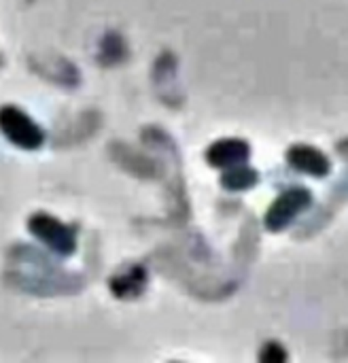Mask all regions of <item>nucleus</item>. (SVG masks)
I'll list each match as a JSON object with an SVG mask.
<instances>
[{"instance_id":"9d476101","label":"nucleus","mask_w":348,"mask_h":363,"mask_svg":"<svg viewBox=\"0 0 348 363\" xmlns=\"http://www.w3.org/2000/svg\"><path fill=\"white\" fill-rule=\"evenodd\" d=\"M257 181H259L257 170L251 166H245V164L230 166L228 172L221 177V185L230 191H247V189L255 187Z\"/></svg>"},{"instance_id":"ddd939ff","label":"nucleus","mask_w":348,"mask_h":363,"mask_svg":"<svg viewBox=\"0 0 348 363\" xmlns=\"http://www.w3.org/2000/svg\"><path fill=\"white\" fill-rule=\"evenodd\" d=\"M0 64H2V60H0Z\"/></svg>"},{"instance_id":"f03ea898","label":"nucleus","mask_w":348,"mask_h":363,"mask_svg":"<svg viewBox=\"0 0 348 363\" xmlns=\"http://www.w3.org/2000/svg\"><path fill=\"white\" fill-rule=\"evenodd\" d=\"M0 132L11 145L23 151H34L45 143V132L40 125L13 104L0 106Z\"/></svg>"},{"instance_id":"1a4fd4ad","label":"nucleus","mask_w":348,"mask_h":363,"mask_svg":"<svg viewBox=\"0 0 348 363\" xmlns=\"http://www.w3.org/2000/svg\"><path fill=\"white\" fill-rule=\"evenodd\" d=\"M111 155L117 164H121L123 170L136 174V177H145V179H151L155 177L157 172V164L149 157H142L136 149L128 147V145H121V143H115L111 147Z\"/></svg>"},{"instance_id":"423d86ee","label":"nucleus","mask_w":348,"mask_h":363,"mask_svg":"<svg viewBox=\"0 0 348 363\" xmlns=\"http://www.w3.org/2000/svg\"><path fill=\"white\" fill-rule=\"evenodd\" d=\"M287 162L291 168L306 172L310 177H317V179L327 177L332 170L327 155L323 151H319L317 147H310V145H293L287 151Z\"/></svg>"},{"instance_id":"f8f14e48","label":"nucleus","mask_w":348,"mask_h":363,"mask_svg":"<svg viewBox=\"0 0 348 363\" xmlns=\"http://www.w3.org/2000/svg\"><path fill=\"white\" fill-rule=\"evenodd\" d=\"M259 359L266 363H283L287 362V351L279 342H268V345H264Z\"/></svg>"},{"instance_id":"39448f33","label":"nucleus","mask_w":348,"mask_h":363,"mask_svg":"<svg viewBox=\"0 0 348 363\" xmlns=\"http://www.w3.org/2000/svg\"><path fill=\"white\" fill-rule=\"evenodd\" d=\"M251 155V145L242 138H221L206 149V162L215 168L245 164Z\"/></svg>"},{"instance_id":"0eeeda50","label":"nucleus","mask_w":348,"mask_h":363,"mask_svg":"<svg viewBox=\"0 0 348 363\" xmlns=\"http://www.w3.org/2000/svg\"><path fill=\"white\" fill-rule=\"evenodd\" d=\"M32 68H34L40 77H45V79H49V81H53V83H57V85H64V87H74V85H79V81H81L77 66H72V64H70L66 57H62V55H57V57H38V60H32Z\"/></svg>"},{"instance_id":"20e7f679","label":"nucleus","mask_w":348,"mask_h":363,"mask_svg":"<svg viewBox=\"0 0 348 363\" xmlns=\"http://www.w3.org/2000/svg\"><path fill=\"white\" fill-rule=\"evenodd\" d=\"M313 204V194L306 187H289L285 189L266 213V228L270 232H283L291 225V221L302 215Z\"/></svg>"},{"instance_id":"f257e3e1","label":"nucleus","mask_w":348,"mask_h":363,"mask_svg":"<svg viewBox=\"0 0 348 363\" xmlns=\"http://www.w3.org/2000/svg\"><path fill=\"white\" fill-rule=\"evenodd\" d=\"M13 253L17 255V262H30L36 266L34 274H23V272L9 274L11 277L9 281L23 291L36 294V296H60V294H77L83 287L81 277L55 268L43 253L30 247H19Z\"/></svg>"},{"instance_id":"7ed1b4c3","label":"nucleus","mask_w":348,"mask_h":363,"mask_svg":"<svg viewBox=\"0 0 348 363\" xmlns=\"http://www.w3.org/2000/svg\"><path fill=\"white\" fill-rule=\"evenodd\" d=\"M28 230L36 240H40L47 249H51L55 255L68 257L77 251V232L74 228L62 223L60 219L47 215V213H34L28 219Z\"/></svg>"},{"instance_id":"9b49d317","label":"nucleus","mask_w":348,"mask_h":363,"mask_svg":"<svg viewBox=\"0 0 348 363\" xmlns=\"http://www.w3.org/2000/svg\"><path fill=\"white\" fill-rule=\"evenodd\" d=\"M128 55V47H125V40L121 38V34L117 32H108L102 43H100V49H98V62L102 66H113V64H119L123 62Z\"/></svg>"},{"instance_id":"6e6552de","label":"nucleus","mask_w":348,"mask_h":363,"mask_svg":"<svg viewBox=\"0 0 348 363\" xmlns=\"http://www.w3.org/2000/svg\"><path fill=\"white\" fill-rule=\"evenodd\" d=\"M147 287V270L138 264H130L121 268L113 279H111V291L119 300H132L138 298Z\"/></svg>"}]
</instances>
